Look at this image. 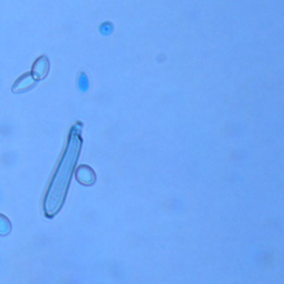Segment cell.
Returning a JSON list of instances; mask_svg holds the SVG:
<instances>
[{
	"label": "cell",
	"instance_id": "obj_1",
	"mask_svg": "<svg viewBox=\"0 0 284 284\" xmlns=\"http://www.w3.org/2000/svg\"><path fill=\"white\" fill-rule=\"evenodd\" d=\"M79 151V140H72L69 144L64 160L49 187L46 199H44V212L48 216L55 215L60 210L68 191L72 170L77 161Z\"/></svg>",
	"mask_w": 284,
	"mask_h": 284
},
{
	"label": "cell",
	"instance_id": "obj_2",
	"mask_svg": "<svg viewBox=\"0 0 284 284\" xmlns=\"http://www.w3.org/2000/svg\"><path fill=\"white\" fill-rule=\"evenodd\" d=\"M1 222L2 223H0V234H7L9 232V230H10V227H9V223H8V220L4 219L2 216Z\"/></svg>",
	"mask_w": 284,
	"mask_h": 284
}]
</instances>
